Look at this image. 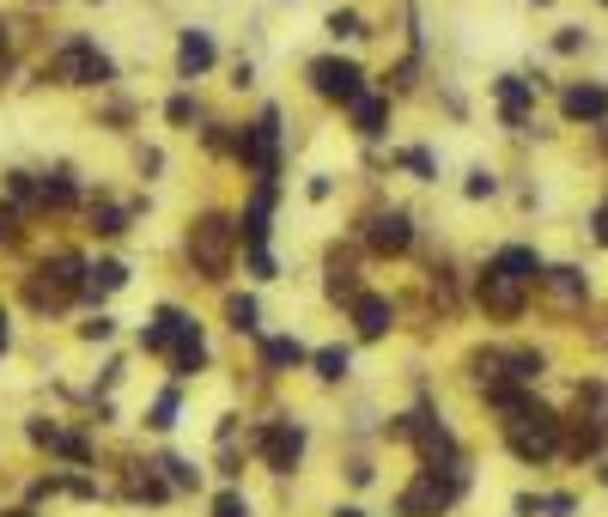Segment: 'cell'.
<instances>
[{"label": "cell", "instance_id": "8fae6325", "mask_svg": "<svg viewBox=\"0 0 608 517\" xmlns=\"http://www.w3.org/2000/svg\"><path fill=\"white\" fill-rule=\"evenodd\" d=\"M414 244V226H408V213H377L371 219V250H384V256H402Z\"/></svg>", "mask_w": 608, "mask_h": 517}, {"label": "cell", "instance_id": "e0dca14e", "mask_svg": "<svg viewBox=\"0 0 608 517\" xmlns=\"http://www.w3.org/2000/svg\"><path fill=\"white\" fill-rule=\"evenodd\" d=\"M353 122H359V134H384V122H390V98L359 92V98H353Z\"/></svg>", "mask_w": 608, "mask_h": 517}, {"label": "cell", "instance_id": "ba28073f", "mask_svg": "<svg viewBox=\"0 0 608 517\" xmlns=\"http://www.w3.org/2000/svg\"><path fill=\"white\" fill-rule=\"evenodd\" d=\"M274 146H280V116H274V110H262V122L238 140V159H244V165H256V171H262V183H274Z\"/></svg>", "mask_w": 608, "mask_h": 517}, {"label": "cell", "instance_id": "ac0fdd59", "mask_svg": "<svg viewBox=\"0 0 608 517\" xmlns=\"http://www.w3.org/2000/svg\"><path fill=\"white\" fill-rule=\"evenodd\" d=\"M542 280H548V292H554V299H560V305H578V299H584V292H590L578 268H542Z\"/></svg>", "mask_w": 608, "mask_h": 517}, {"label": "cell", "instance_id": "d6986e66", "mask_svg": "<svg viewBox=\"0 0 608 517\" xmlns=\"http://www.w3.org/2000/svg\"><path fill=\"white\" fill-rule=\"evenodd\" d=\"M116 286H128V268L122 262H98V268H86V286L80 292H92V299H98V292H116Z\"/></svg>", "mask_w": 608, "mask_h": 517}, {"label": "cell", "instance_id": "f546056e", "mask_svg": "<svg viewBox=\"0 0 608 517\" xmlns=\"http://www.w3.org/2000/svg\"><path fill=\"white\" fill-rule=\"evenodd\" d=\"M159 469H171V481H177V487H195V469H189V463H177V457H165Z\"/></svg>", "mask_w": 608, "mask_h": 517}, {"label": "cell", "instance_id": "4dcf8cb0", "mask_svg": "<svg viewBox=\"0 0 608 517\" xmlns=\"http://www.w3.org/2000/svg\"><path fill=\"white\" fill-rule=\"evenodd\" d=\"M7 67H13V37H7V25H0V80H7Z\"/></svg>", "mask_w": 608, "mask_h": 517}, {"label": "cell", "instance_id": "6da1fadb", "mask_svg": "<svg viewBox=\"0 0 608 517\" xmlns=\"http://www.w3.org/2000/svg\"><path fill=\"white\" fill-rule=\"evenodd\" d=\"M505 445L523 457V463H542V457H554L560 451V420L542 408V402H517L511 408V420H505Z\"/></svg>", "mask_w": 608, "mask_h": 517}, {"label": "cell", "instance_id": "277c9868", "mask_svg": "<svg viewBox=\"0 0 608 517\" xmlns=\"http://www.w3.org/2000/svg\"><path fill=\"white\" fill-rule=\"evenodd\" d=\"M80 286H86V268H80V262H73V256H49V262L31 274V305H37V311H61Z\"/></svg>", "mask_w": 608, "mask_h": 517}, {"label": "cell", "instance_id": "cb8c5ba5", "mask_svg": "<svg viewBox=\"0 0 608 517\" xmlns=\"http://www.w3.org/2000/svg\"><path fill=\"white\" fill-rule=\"evenodd\" d=\"M225 317H232L238 335H250L256 329V299H232V305H225Z\"/></svg>", "mask_w": 608, "mask_h": 517}, {"label": "cell", "instance_id": "30bf717a", "mask_svg": "<svg viewBox=\"0 0 608 517\" xmlns=\"http://www.w3.org/2000/svg\"><path fill=\"white\" fill-rule=\"evenodd\" d=\"M353 323H359L365 341H377V335H390L396 305H390V299H377V292H353Z\"/></svg>", "mask_w": 608, "mask_h": 517}, {"label": "cell", "instance_id": "7c38bea8", "mask_svg": "<svg viewBox=\"0 0 608 517\" xmlns=\"http://www.w3.org/2000/svg\"><path fill=\"white\" fill-rule=\"evenodd\" d=\"M560 110H566L572 122H596V116H608V86H572V92L560 98Z\"/></svg>", "mask_w": 608, "mask_h": 517}, {"label": "cell", "instance_id": "83f0119b", "mask_svg": "<svg viewBox=\"0 0 608 517\" xmlns=\"http://www.w3.org/2000/svg\"><path fill=\"white\" fill-rule=\"evenodd\" d=\"M329 31H335V37H365L359 13H335V19H329Z\"/></svg>", "mask_w": 608, "mask_h": 517}, {"label": "cell", "instance_id": "d6a6232c", "mask_svg": "<svg viewBox=\"0 0 608 517\" xmlns=\"http://www.w3.org/2000/svg\"><path fill=\"white\" fill-rule=\"evenodd\" d=\"M469 195H475V201H481V195H493V177H487V171H475V177H469Z\"/></svg>", "mask_w": 608, "mask_h": 517}, {"label": "cell", "instance_id": "7a4b0ae2", "mask_svg": "<svg viewBox=\"0 0 608 517\" xmlns=\"http://www.w3.org/2000/svg\"><path fill=\"white\" fill-rule=\"evenodd\" d=\"M232 244H238V226L225 213H201L195 226H189V256L207 280H219L225 268H232Z\"/></svg>", "mask_w": 608, "mask_h": 517}, {"label": "cell", "instance_id": "5bb4252c", "mask_svg": "<svg viewBox=\"0 0 608 517\" xmlns=\"http://www.w3.org/2000/svg\"><path fill=\"white\" fill-rule=\"evenodd\" d=\"M529 92H536V80H517V73H505V80H499V110H505V122H511V128H523Z\"/></svg>", "mask_w": 608, "mask_h": 517}, {"label": "cell", "instance_id": "4fadbf2b", "mask_svg": "<svg viewBox=\"0 0 608 517\" xmlns=\"http://www.w3.org/2000/svg\"><path fill=\"white\" fill-rule=\"evenodd\" d=\"M177 67H183V80L207 73V67H213V37H207V31H183V43H177Z\"/></svg>", "mask_w": 608, "mask_h": 517}, {"label": "cell", "instance_id": "44dd1931", "mask_svg": "<svg viewBox=\"0 0 608 517\" xmlns=\"http://www.w3.org/2000/svg\"><path fill=\"white\" fill-rule=\"evenodd\" d=\"M37 201H43V207H67V201H73V177H67V171L43 177V183H37Z\"/></svg>", "mask_w": 608, "mask_h": 517}, {"label": "cell", "instance_id": "5b68a950", "mask_svg": "<svg viewBox=\"0 0 608 517\" xmlns=\"http://www.w3.org/2000/svg\"><path fill=\"white\" fill-rule=\"evenodd\" d=\"M456 493H463V475H456V469H426L408 493H402V517H438L444 505H456Z\"/></svg>", "mask_w": 608, "mask_h": 517}, {"label": "cell", "instance_id": "ffe728a7", "mask_svg": "<svg viewBox=\"0 0 608 517\" xmlns=\"http://www.w3.org/2000/svg\"><path fill=\"white\" fill-rule=\"evenodd\" d=\"M304 359V347L292 341V335H280V341H262V365L268 372H286V365H298Z\"/></svg>", "mask_w": 608, "mask_h": 517}, {"label": "cell", "instance_id": "1f68e13d", "mask_svg": "<svg viewBox=\"0 0 608 517\" xmlns=\"http://www.w3.org/2000/svg\"><path fill=\"white\" fill-rule=\"evenodd\" d=\"M189 116H195V104H189V98H171V122H177V128H183V122H189Z\"/></svg>", "mask_w": 608, "mask_h": 517}, {"label": "cell", "instance_id": "f1b7e54d", "mask_svg": "<svg viewBox=\"0 0 608 517\" xmlns=\"http://www.w3.org/2000/svg\"><path fill=\"white\" fill-rule=\"evenodd\" d=\"M402 165H408L414 177H432V153H420V146H414V153H402Z\"/></svg>", "mask_w": 608, "mask_h": 517}, {"label": "cell", "instance_id": "8992f818", "mask_svg": "<svg viewBox=\"0 0 608 517\" xmlns=\"http://www.w3.org/2000/svg\"><path fill=\"white\" fill-rule=\"evenodd\" d=\"M311 86H317L329 104H353V98L365 92V73H359L353 61H341V55H323V61H311Z\"/></svg>", "mask_w": 608, "mask_h": 517}, {"label": "cell", "instance_id": "836d02e7", "mask_svg": "<svg viewBox=\"0 0 608 517\" xmlns=\"http://www.w3.org/2000/svg\"><path fill=\"white\" fill-rule=\"evenodd\" d=\"M0 353H7V317H0Z\"/></svg>", "mask_w": 608, "mask_h": 517}, {"label": "cell", "instance_id": "603a6c76", "mask_svg": "<svg viewBox=\"0 0 608 517\" xmlns=\"http://www.w3.org/2000/svg\"><path fill=\"white\" fill-rule=\"evenodd\" d=\"M317 378H329V384L347 378V347H323V353H317Z\"/></svg>", "mask_w": 608, "mask_h": 517}, {"label": "cell", "instance_id": "484cf974", "mask_svg": "<svg viewBox=\"0 0 608 517\" xmlns=\"http://www.w3.org/2000/svg\"><path fill=\"white\" fill-rule=\"evenodd\" d=\"M19 244V207H0V250Z\"/></svg>", "mask_w": 608, "mask_h": 517}, {"label": "cell", "instance_id": "3957f363", "mask_svg": "<svg viewBox=\"0 0 608 517\" xmlns=\"http://www.w3.org/2000/svg\"><path fill=\"white\" fill-rule=\"evenodd\" d=\"M49 80H61V86H104V80H116V61L98 43H67L49 61Z\"/></svg>", "mask_w": 608, "mask_h": 517}, {"label": "cell", "instance_id": "2e32d148", "mask_svg": "<svg viewBox=\"0 0 608 517\" xmlns=\"http://www.w3.org/2000/svg\"><path fill=\"white\" fill-rule=\"evenodd\" d=\"M201 359H207L201 329H195V323H183V329H177V341H171V365H177V372H195Z\"/></svg>", "mask_w": 608, "mask_h": 517}, {"label": "cell", "instance_id": "7402d4cb", "mask_svg": "<svg viewBox=\"0 0 608 517\" xmlns=\"http://www.w3.org/2000/svg\"><path fill=\"white\" fill-rule=\"evenodd\" d=\"M92 232H104V238H116V232H128V219H122V207H92Z\"/></svg>", "mask_w": 608, "mask_h": 517}, {"label": "cell", "instance_id": "d590c367", "mask_svg": "<svg viewBox=\"0 0 608 517\" xmlns=\"http://www.w3.org/2000/svg\"><path fill=\"white\" fill-rule=\"evenodd\" d=\"M602 481H608V469H602Z\"/></svg>", "mask_w": 608, "mask_h": 517}, {"label": "cell", "instance_id": "9a60e30c", "mask_svg": "<svg viewBox=\"0 0 608 517\" xmlns=\"http://www.w3.org/2000/svg\"><path fill=\"white\" fill-rule=\"evenodd\" d=\"M493 262H499L511 280H523V286H529V280H542V256H536V250H523V244H505Z\"/></svg>", "mask_w": 608, "mask_h": 517}, {"label": "cell", "instance_id": "e575fe53", "mask_svg": "<svg viewBox=\"0 0 608 517\" xmlns=\"http://www.w3.org/2000/svg\"><path fill=\"white\" fill-rule=\"evenodd\" d=\"M335 517H365V511H335Z\"/></svg>", "mask_w": 608, "mask_h": 517}, {"label": "cell", "instance_id": "4316f807", "mask_svg": "<svg viewBox=\"0 0 608 517\" xmlns=\"http://www.w3.org/2000/svg\"><path fill=\"white\" fill-rule=\"evenodd\" d=\"M213 517H250V505H244L238 493H219V499H213Z\"/></svg>", "mask_w": 608, "mask_h": 517}, {"label": "cell", "instance_id": "52a82bcc", "mask_svg": "<svg viewBox=\"0 0 608 517\" xmlns=\"http://www.w3.org/2000/svg\"><path fill=\"white\" fill-rule=\"evenodd\" d=\"M262 457H268L274 475H292L298 457H304V426L298 420H268L262 426Z\"/></svg>", "mask_w": 608, "mask_h": 517}, {"label": "cell", "instance_id": "d4e9b609", "mask_svg": "<svg viewBox=\"0 0 608 517\" xmlns=\"http://www.w3.org/2000/svg\"><path fill=\"white\" fill-rule=\"evenodd\" d=\"M152 426H159V432H165V426H177V390H165L159 402H152Z\"/></svg>", "mask_w": 608, "mask_h": 517}, {"label": "cell", "instance_id": "9c48e42d", "mask_svg": "<svg viewBox=\"0 0 608 517\" xmlns=\"http://www.w3.org/2000/svg\"><path fill=\"white\" fill-rule=\"evenodd\" d=\"M481 305H487L493 317H517V311H523V280H511V274L493 262V268L481 274Z\"/></svg>", "mask_w": 608, "mask_h": 517}]
</instances>
